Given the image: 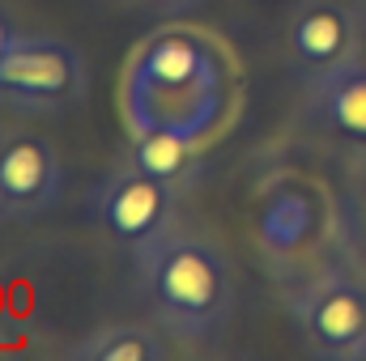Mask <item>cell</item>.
<instances>
[{
    "label": "cell",
    "instance_id": "1",
    "mask_svg": "<svg viewBox=\"0 0 366 361\" xmlns=\"http://www.w3.org/2000/svg\"><path fill=\"white\" fill-rule=\"evenodd\" d=\"M230 77L222 51L187 30L149 39L128 68V123L132 132H167L200 145L222 128Z\"/></svg>",
    "mask_w": 366,
    "mask_h": 361
},
{
    "label": "cell",
    "instance_id": "2",
    "mask_svg": "<svg viewBox=\"0 0 366 361\" xmlns=\"http://www.w3.org/2000/svg\"><path fill=\"white\" fill-rule=\"evenodd\" d=\"M137 293L149 319L179 340H213L234 310V272L226 255L187 230H167L162 238L132 251Z\"/></svg>",
    "mask_w": 366,
    "mask_h": 361
},
{
    "label": "cell",
    "instance_id": "3",
    "mask_svg": "<svg viewBox=\"0 0 366 361\" xmlns=\"http://www.w3.org/2000/svg\"><path fill=\"white\" fill-rule=\"evenodd\" d=\"M90 90L86 56L56 34H17L0 60V102L26 115H56Z\"/></svg>",
    "mask_w": 366,
    "mask_h": 361
},
{
    "label": "cell",
    "instance_id": "4",
    "mask_svg": "<svg viewBox=\"0 0 366 361\" xmlns=\"http://www.w3.org/2000/svg\"><path fill=\"white\" fill-rule=\"evenodd\" d=\"M179 195L183 187L149 175L132 158H119L102 179L94 183L90 217L111 243H119L128 251H141L145 243H154L167 230H175Z\"/></svg>",
    "mask_w": 366,
    "mask_h": 361
},
{
    "label": "cell",
    "instance_id": "5",
    "mask_svg": "<svg viewBox=\"0 0 366 361\" xmlns=\"http://www.w3.org/2000/svg\"><path fill=\"white\" fill-rule=\"evenodd\" d=\"M294 327L307 353L324 361H366V285L328 272L290 298Z\"/></svg>",
    "mask_w": 366,
    "mask_h": 361
},
{
    "label": "cell",
    "instance_id": "6",
    "mask_svg": "<svg viewBox=\"0 0 366 361\" xmlns=\"http://www.w3.org/2000/svg\"><path fill=\"white\" fill-rule=\"evenodd\" d=\"M64 195V166L47 136L30 128L0 132V221H30Z\"/></svg>",
    "mask_w": 366,
    "mask_h": 361
},
{
    "label": "cell",
    "instance_id": "7",
    "mask_svg": "<svg viewBox=\"0 0 366 361\" xmlns=\"http://www.w3.org/2000/svg\"><path fill=\"white\" fill-rule=\"evenodd\" d=\"M358 51H362V17H358V9H350L341 0H302L290 13L285 56H290L294 73L315 77V73H328L337 64L358 60Z\"/></svg>",
    "mask_w": 366,
    "mask_h": 361
},
{
    "label": "cell",
    "instance_id": "8",
    "mask_svg": "<svg viewBox=\"0 0 366 361\" xmlns=\"http://www.w3.org/2000/svg\"><path fill=\"white\" fill-rule=\"evenodd\" d=\"M302 119L307 128L350 145V149H366V60H350L337 64L328 73L307 77L302 90Z\"/></svg>",
    "mask_w": 366,
    "mask_h": 361
},
{
    "label": "cell",
    "instance_id": "9",
    "mask_svg": "<svg viewBox=\"0 0 366 361\" xmlns=\"http://www.w3.org/2000/svg\"><path fill=\"white\" fill-rule=\"evenodd\" d=\"M320 225H324V213L315 191L290 179L269 187L256 213V238L269 260H298L302 251H311L320 238Z\"/></svg>",
    "mask_w": 366,
    "mask_h": 361
},
{
    "label": "cell",
    "instance_id": "10",
    "mask_svg": "<svg viewBox=\"0 0 366 361\" xmlns=\"http://www.w3.org/2000/svg\"><path fill=\"white\" fill-rule=\"evenodd\" d=\"M73 357L81 361H167L171 357V345L162 336V327H149V323H111V327H98L94 336H86Z\"/></svg>",
    "mask_w": 366,
    "mask_h": 361
},
{
    "label": "cell",
    "instance_id": "11",
    "mask_svg": "<svg viewBox=\"0 0 366 361\" xmlns=\"http://www.w3.org/2000/svg\"><path fill=\"white\" fill-rule=\"evenodd\" d=\"M137 166H145L149 175L175 183L187 191V183L196 175V158H192V141L179 136H167V132H137L132 141V153H128Z\"/></svg>",
    "mask_w": 366,
    "mask_h": 361
},
{
    "label": "cell",
    "instance_id": "12",
    "mask_svg": "<svg viewBox=\"0 0 366 361\" xmlns=\"http://www.w3.org/2000/svg\"><path fill=\"white\" fill-rule=\"evenodd\" d=\"M128 4H137V9H145V13H154V17H183V13H192L200 0H128Z\"/></svg>",
    "mask_w": 366,
    "mask_h": 361
},
{
    "label": "cell",
    "instance_id": "13",
    "mask_svg": "<svg viewBox=\"0 0 366 361\" xmlns=\"http://www.w3.org/2000/svg\"><path fill=\"white\" fill-rule=\"evenodd\" d=\"M13 39H17V26H13V17L0 9V60L9 56V47H13Z\"/></svg>",
    "mask_w": 366,
    "mask_h": 361
},
{
    "label": "cell",
    "instance_id": "14",
    "mask_svg": "<svg viewBox=\"0 0 366 361\" xmlns=\"http://www.w3.org/2000/svg\"><path fill=\"white\" fill-rule=\"evenodd\" d=\"M358 9H362V13H366V0H358Z\"/></svg>",
    "mask_w": 366,
    "mask_h": 361
}]
</instances>
